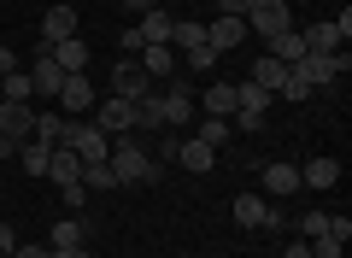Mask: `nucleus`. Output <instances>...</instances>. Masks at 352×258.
<instances>
[{"label":"nucleus","instance_id":"obj_30","mask_svg":"<svg viewBox=\"0 0 352 258\" xmlns=\"http://www.w3.org/2000/svg\"><path fill=\"white\" fill-rule=\"evenodd\" d=\"M47 159H53L47 141H24V147H18V164H24L30 176H47Z\"/></svg>","mask_w":352,"mask_h":258},{"label":"nucleus","instance_id":"obj_7","mask_svg":"<svg viewBox=\"0 0 352 258\" xmlns=\"http://www.w3.org/2000/svg\"><path fill=\"white\" fill-rule=\"evenodd\" d=\"M247 36H252V30H247V18H223V12H217L212 24H206V47H212V53H229V47H241Z\"/></svg>","mask_w":352,"mask_h":258},{"label":"nucleus","instance_id":"obj_4","mask_svg":"<svg viewBox=\"0 0 352 258\" xmlns=\"http://www.w3.org/2000/svg\"><path fill=\"white\" fill-rule=\"evenodd\" d=\"M65 147H71L82 164L112 159V141H106V129H94V123H76V118H71V136H65Z\"/></svg>","mask_w":352,"mask_h":258},{"label":"nucleus","instance_id":"obj_10","mask_svg":"<svg viewBox=\"0 0 352 258\" xmlns=\"http://www.w3.org/2000/svg\"><path fill=\"white\" fill-rule=\"evenodd\" d=\"M30 129H36V106H18V100H0V136H12L18 147L30 141Z\"/></svg>","mask_w":352,"mask_h":258},{"label":"nucleus","instance_id":"obj_39","mask_svg":"<svg viewBox=\"0 0 352 258\" xmlns=\"http://www.w3.org/2000/svg\"><path fill=\"white\" fill-rule=\"evenodd\" d=\"M12 258H53V246H24V241H18V252Z\"/></svg>","mask_w":352,"mask_h":258},{"label":"nucleus","instance_id":"obj_27","mask_svg":"<svg viewBox=\"0 0 352 258\" xmlns=\"http://www.w3.org/2000/svg\"><path fill=\"white\" fill-rule=\"evenodd\" d=\"M300 182H305V188H335V182H340V164H335V159H311V164L300 171Z\"/></svg>","mask_w":352,"mask_h":258},{"label":"nucleus","instance_id":"obj_24","mask_svg":"<svg viewBox=\"0 0 352 258\" xmlns=\"http://www.w3.org/2000/svg\"><path fill=\"white\" fill-rule=\"evenodd\" d=\"M0 100H18V106H30V100H36L30 71H6V76H0Z\"/></svg>","mask_w":352,"mask_h":258},{"label":"nucleus","instance_id":"obj_37","mask_svg":"<svg viewBox=\"0 0 352 258\" xmlns=\"http://www.w3.org/2000/svg\"><path fill=\"white\" fill-rule=\"evenodd\" d=\"M0 252H6V258L18 252V229H12V223H0Z\"/></svg>","mask_w":352,"mask_h":258},{"label":"nucleus","instance_id":"obj_28","mask_svg":"<svg viewBox=\"0 0 352 258\" xmlns=\"http://www.w3.org/2000/svg\"><path fill=\"white\" fill-rule=\"evenodd\" d=\"M235 111V83H212L206 88V118H229Z\"/></svg>","mask_w":352,"mask_h":258},{"label":"nucleus","instance_id":"obj_21","mask_svg":"<svg viewBox=\"0 0 352 258\" xmlns=\"http://www.w3.org/2000/svg\"><path fill=\"white\" fill-rule=\"evenodd\" d=\"M53 252H71V246H88V223L82 217H65V223H53Z\"/></svg>","mask_w":352,"mask_h":258},{"label":"nucleus","instance_id":"obj_3","mask_svg":"<svg viewBox=\"0 0 352 258\" xmlns=\"http://www.w3.org/2000/svg\"><path fill=\"white\" fill-rule=\"evenodd\" d=\"M247 30L252 36H282V30H294V12H288V0H252L247 6Z\"/></svg>","mask_w":352,"mask_h":258},{"label":"nucleus","instance_id":"obj_33","mask_svg":"<svg viewBox=\"0 0 352 258\" xmlns=\"http://www.w3.org/2000/svg\"><path fill=\"white\" fill-rule=\"evenodd\" d=\"M294 229H300V241H317V235H329V211H305Z\"/></svg>","mask_w":352,"mask_h":258},{"label":"nucleus","instance_id":"obj_2","mask_svg":"<svg viewBox=\"0 0 352 258\" xmlns=\"http://www.w3.org/2000/svg\"><path fill=\"white\" fill-rule=\"evenodd\" d=\"M346 71H352L346 47H340V53H305V59L294 65V76H300V83L311 88V94H317V88H323V83H335V76H346Z\"/></svg>","mask_w":352,"mask_h":258},{"label":"nucleus","instance_id":"obj_34","mask_svg":"<svg viewBox=\"0 0 352 258\" xmlns=\"http://www.w3.org/2000/svg\"><path fill=\"white\" fill-rule=\"evenodd\" d=\"M217 59H223V53H212V47H206V41H200V47H194V53H182V65H188L194 76H200V71H212Z\"/></svg>","mask_w":352,"mask_h":258},{"label":"nucleus","instance_id":"obj_38","mask_svg":"<svg viewBox=\"0 0 352 258\" xmlns=\"http://www.w3.org/2000/svg\"><path fill=\"white\" fill-rule=\"evenodd\" d=\"M247 6H252V0H217V12H223V18H247Z\"/></svg>","mask_w":352,"mask_h":258},{"label":"nucleus","instance_id":"obj_22","mask_svg":"<svg viewBox=\"0 0 352 258\" xmlns=\"http://www.w3.org/2000/svg\"><path fill=\"white\" fill-rule=\"evenodd\" d=\"M129 129H164L159 94H147V100H129Z\"/></svg>","mask_w":352,"mask_h":258},{"label":"nucleus","instance_id":"obj_32","mask_svg":"<svg viewBox=\"0 0 352 258\" xmlns=\"http://www.w3.org/2000/svg\"><path fill=\"white\" fill-rule=\"evenodd\" d=\"M229 136H235V129H229V118H200V136H194V141H206V147H223Z\"/></svg>","mask_w":352,"mask_h":258},{"label":"nucleus","instance_id":"obj_15","mask_svg":"<svg viewBox=\"0 0 352 258\" xmlns=\"http://www.w3.org/2000/svg\"><path fill=\"white\" fill-rule=\"evenodd\" d=\"M94 106H100V118H94V129H106V136H129V100L106 94V100H94Z\"/></svg>","mask_w":352,"mask_h":258},{"label":"nucleus","instance_id":"obj_13","mask_svg":"<svg viewBox=\"0 0 352 258\" xmlns=\"http://www.w3.org/2000/svg\"><path fill=\"white\" fill-rule=\"evenodd\" d=\"M65 136H71V118H65L59 106L36 111V129H30V141H47V147H65Z\"/></svg>","mask_w":352,"mask_h":258},{"label":"nucleus","instance_id":"obj_5","mask_svg":"<svg viewBox=\"0 0 352 258\" xmlns=\"http://www.w3.org/2000/svg\"><path fill=\"white\" fill-rule=\"evenodd\" d=\"M159 111H164V129H188L194 123V83H170L159 94Z\"/></svg>","mask_w":352,"mask_h":258},{"label":"nucleus","instance_id":"obj_36","mask_svg":"<svg viewBox=\"0 0 352 258\" xmlns=\"http://www.w3.org/2000/svg\"><path fill=\"white\" fill-rule=\"evenodd\" d=\"M59 194H65V206H71V211H82V206H88V188H82V182H65Z\"/></svg>","mask_w":352,"mask_h":258},{"label":"nucleus","instance_id":"obj_17","mask_svg":"<svg viewBox=\"0 0 352 258\" xmlns=\"http://www.w3.org/2000/svg\"><path fill=\"white\" fill-rule=\"evenodd\" d=\"M264 200H288L294 188H300V171H294V164H264Z\"/></svg>","mask_w":352,"mask_h":258},{"label":"nucleus","instance_id":"obj_18","mask_svg":"<svg viewBox=\"0 0 352 258\" xmlns=\"http://www.w3.org/2000/svg\"><path fill=\"white\" fill-rule=\"evenodd\" d=\"M170 24H176V18L164 12V6H147V12H141V24H135L141 47H147V41H170Z\"/></svg>","mask_w":352,"mask_h":258},{"label":"nucleus","instance_id":"obj_23","mask_svg":"<svg viewBox=\"0 0 352 258\" xmlns=\"http://www.w3.org/2000/svg\"><path fill=\"white\" fill-rule=\"evenodd\" d=\"M300 36H305V53H340L346 47L335 24H311V30H300Z\"/></svg>","mask_w":352,"mask_h":258},{"label":"nucleus","instance_id":"obj_35","mask_svg":"<svg viewBox=\"0 0 352 258\" xmlns=\"http://www.w3.org/2000/svg\"><path fill=\"white\" fill-rule=\"evenodd\" d=\"M340 246H346V241H335V235H317V241H311V258H340Z\"/></svg>","mask_w":352,"mask_h":258},{"label":"nucleus","instance_id":"obj_19","mask_svg":"<svg viewBox=\"0 0 352 258\" xmlns=\"http://www.w3.org/2000/svg\"><path fill=\"white\" fill-rule=\"evenodd\" d=\"M235 223L241 229H264V223H270V200L264 194H241L235 200Z\"/></svg>","mask_w":352,"mask_h":258},{"label":"nucleus","instance_id":"obj_8","mask_svg":"<svg viewBox=\"0 0 352 258\" xmlns=\"http://www.w3.org/2000/svg\"><path fill=\"white\" fill-rule=\"evenodd\" d=\"M135 65L153 76V83H170V76H176V47H170V41H147V47L135 53Z\"/></svg>","mask_w":352,"mask_h":258},{"label":"nucleus","instance_id":"obj_45","mask_svg":"<svg viewBox=\"0 0 352 258\" xmlns=\"http://www.w3.org/2000/svg\"><path fill=\"white\" fill-rule=\"evenodd\" d=\"M182 6H194V0H182Z\"/></svg>","mask_w":352,"mask_h":258},{"label":"nucleus","instance_id":"obj_40","mask_svg":"<svg viewBox=\"0 0 352 258\" xmlns=\"http://www.w3.org/2000/svg\"><path fill=\"white\" fill-rule=\"evenodd\" d=\"M6 71H18V53L6 47V41H0V76H6Z\"/></svg>","mask_w":352,"mask_h":258},{"label":"nucleus","instance_id":"obj_41","mask_svg":"<svg viewBox=\"0 0 352 258\" xmlns=\"http://www.w3.org/2000/svg\"><path fill=\"white\" fill-rule=\"evenodd\" d=\"M6 159H18V141L12 136H0V164H6Z\"/></svg>","mask_w":352,"mask_h":258},{"label":"nucleus","instance_id":"obj_26","mask_svg":"<svg viewBox=\"0 0 352 258\" xmlns=\"http://www.w3.org/2000/svg\"><path fill=\"white\" fill-rule=\"evenodd\" d=\"M270 59H282V65H300V59H305V36H294V30L270 36Z\"/></svg>","mask_w":352,"mask_h":258},{"label":"nucleus","instance_id":"obj_44","mask_svg":"<svg viewBox=\"0 0 352 258\" xmlns=\"http://www.w3.org/2000/svg\"><path fill=\"white\" fill-rule=\"evenodd\" d=\"M124 6L129 12H147V6H159V0H124Z\"/></svg>","mask_w":352,"mask_h":258},{"label":"nucleus","instance_id":"obj_25","mask_svg":"<svg viewBox=\"0 0 352 258\" xmlns=\"http://www.w3.org/2000/svg\"><path fill=\"white\" fill-rule=\"evenodd\" d=\"M200 41H206V24H194V18H176L170 24V47L176 53H194Z\"/></svg>","mask_w":352,"mask_h":258},{"label":"nucleus","instance_id":"obj_20","mask_svg":"<svg viewBox=\"0 0 352 258\" xmlns=\"http://www.w3.org/2000/svg\"><path fill=\"white\" fill-rule=\"evenodd\" d=\"M47 176H53V182H82V159H76V153L71 147H53V159H47Z\"/></svg>","mask_w":352,"mask_h":258},{"label":"nucleus","instance_id":"obj_43","mask_svg":"<svg viewBox=\"0 0 352 258\" xmlns=\"http://www.w3.org/2000/svg\"><path fill=\"white\" fill-rule=\"evenodd\" d=\"M53 258H94L88 246H71V252H53Z\"/></svg>","mask_w":352,"mask_h":258},{"label":"nucleus","instance_id":"obj_1","mask_svg":"<svg viewBox=\"0 0 352 258\" xmlns=\"http://www.w3.org/2000/svg\"><path fill=\"white\" fill-rule=\"evenodd\" d=\"M106 164H112L118 188H124V182H153V176H159V164L147 159V147H141L135 136H118V141H112V159H106Z\"/></svg>","mask_w":352,"mask_h":258},{"label":"nucleus","instance_id":"obj_14","mask_svg":"<svg viewBox=\"0 0 352 258\" xmlns=\"http://www.w3.org/2000/svg\"><path fill=\"white\" fill-rule=\"evenodd\" d=\"M288 71H294V65H282V59H270V53H264V59H252L247 83H258L264 94H282V83H288Z\"/></svg>","mask_w":352,"mask_h":258},{"label":"nucleus","instance_id":"obj_16","mask_svg":"<svg viewBox=\"0 0 352 258\" xmlns=\"http://www.w3.org/2000/svg\"><path fill=\"white\" fill-rule=\"evenodd\" d=\"M47 53H53V65H59L65 76H82V71H88V41H82V36L59 41V47H47Z\"/></svg>","mask_w":352,"mask_h":258},{"label":"nucleus","instance_id":"obj_29","mask_svg":"<svg viewBox=\"0 0 352 258\" xmlns=\"http://www.w3.org/2000/svg\"><path fill=\"white\" fill-rule=\"evenodd\" d=\"M176 159L188 164V171H212V159H217V147H206V141H182V147H176Z\"/></svg>","mask_w":352,"mask_h":258},{"label":"nucleus","instance_id":"obj_6","mask_svg":"<svg viewBox=\"0 0 352 258\" xmlns=\"http://www.w3.org/2000/svg\"><path fill=\"white\" fill-rule=\"evenodd\" d=\"M112 94H118V100H147V94H159V88H153V76L124 53V59H118V71H112Z\"/></svg>","mask_w":352,"mask_h":258},{"label":"nucleus","instance_id":"obj_11","mask_svg":"<svg viewBox=\"0 0 352 258\" xmlns=\"http://www.w3.org/2000/svg\"><path fill=\"white\" fill-rule=\"evenodd\" d=\"M71 36H76V6H47V18H41V47H59Z\"/></svg>","mask_w":352,"mask_h":258},{"label":"nucleus","instance_id":"obj_9","mask_svg":"<svg viewBox=\"0 0 352 258\" xmlns=\"http://www.w3.org/2000/svg\"><path fill=\"white\" fill-rule=\"evenodd\" d=\"M30 83H36V94H41V100H59V88H65V71L53 65V53H47V47H41L36 59H30Z\"/></svg>","mask_w":352,"mask_h":258},{"label":"nucleus","instance_id":"obj_12","mask_svg":"<svg viewBox=\"0 0 352 258\" xmlns=\"http://www.w3.org/2000/svg\"><path fill=\"white\" fill-rule=\"evenodd\" d=\"M59 111H65V118H76V111H94V83H88V71H82V76H65V88H59Z\"/></svg>","mask_w":352,"mask_h":258},{"label":"nucleus","instance_id":"obj_31","mask_svg":"<svg viewBox=\"0 0 352 258\" xmlns=\"http://www.w3.org/2000/svg\"><path fill=\"white\" fill-rule=\"evenodd\" d=\"M82 188H88V194H106V188H118V176H112V164H82Z\"/></svg>","mask_w":352,"mask_h":258},{"label":"nucleus","instance_id":"obj_42","mask_svg":"<svg viewBox=\"0 0 352 258\" xmlns=\"http://www.w3.org/2000/svg\"><path fill=\"white\" fill-rule=\"evenodd\" d=\"M288 258H311V241H288Z\"/></svg>","mask_w":352,"mask_h":258}]
</instances>
